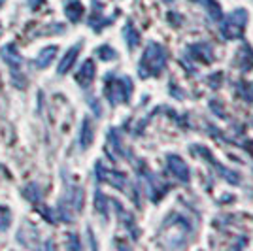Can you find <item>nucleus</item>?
Listing matches in <instances>:
<instances>
[{"mask_svg":"<svg viewBox=\"0 0 253 251\" xmlns=\"http://www.w3.org/2000/svg\"><path fill=\"white\" fill-rule=\"evenodd\" d=\"M76 55H78V47H74V49H70L67 53V57L63 59V63L59 64V72H67L70 66H72V63H74V59H76Z\"/></svg>","mask_w":253,"mask_h":251,"instance_id":"obj_2","label":"nucleus"},{"mask_svg":"<svg viewBox=\"0 0 253 251\" xmlns=\"http://www.w3.org/2000/svg\"><path fill=\"white\" fill-rule=\"evenodd\" d=\"M40 2H42V0H31V6H33V8H36Z\"/></svg>","mask_w":253,"mask_h":251,"instance_id":"obj_4","label":"nucleus"},{"mask_svg":"<svg viewBox=\"0 0 253 251\" xmlns=\"http://www.w3.org/2000/svg\"><path fill=\"white\" fill-rule=\"evenodd\" d=\"M51 53H55V47H50L48 51H44L42 57L36 61V64H38V66H48V64H50V61H51V57H53Z\"/></svg>","mask_w":253,"mask_h":251,"instance_id":"obj_3","label":"nucleus"},{"mask_svg":"<svg viewBox=\"0 0 253 251\" xmlns=\"http://www.w3.org/2000/svg\"><path fill=\"white\" fill-rule=\"evenodd\" d=\"M76 78H78L80 83H84V87H85V85L91 81V78H93V63L87 61V63L84 64V68H82V72H80Z\"/></svg>","mask_w":253,"mask_h":251,"instance_id":"obj_1","label":"nucleus"}]
</instances>
